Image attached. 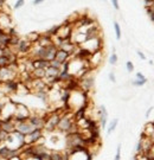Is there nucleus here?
I'll use <instances>...</instances> for the list:
<instances>
[{
  "label": "nucleus",
  "instance_id": "obj_5",
  "mask_svg": "<svg viewBox=\"0 0 154 160\" xmlns=\"http://www.w3.org/2000/svg\"><path fill=\"white\" fill-rule=\"evenodd\" d=\"M94 83H95V77L90 75L89 72H87L84 76H82L78 81V84H80V89L83 90V92H88L89 90H92V87H94Z\"/></svg>",
  "mask_w": 154,
  "mask_h": 160
},
{
  "label": "nucleus",
  "instance_id": "obj_22",
  "mask_svg": "<svg viewBox=\"0 0 154 160\" xmlns=\"http://www.w3.org/2000/svg\"><path fill=\"white\" fill-rule=\"evenodd\" d=\"M39 33H37V32H31V33H29L27 36H26V39L30 40L32 44H36L37 42H38V39H39Z\"/></svg>",
  "mask_w": 154,
  "mask_h": 160
},
{
  "label": "nucleus",
  "instance_id": "obj_13",
  "mask_svg": "<svg viewBox=\"0 0 154 160\" xmlns=\"http://www.w3.org/2000/svg\"><path fill=\"white\" fill-rule=\"evenodd\" d=\"M31 64L33 69H46L50 67V62L46 59H40V58H33L31 59Z\"/></svg>",
  "mask_w": 154,
  "mask_h": 160
},
{
  "label": "nucleus",
  "instance_id": "obj_16",
  "mask_svg": "<svg viewBox=\"0 0 154 160\" xmlns=\"http://www.w3.org/2000/svg\"><path fill=\"white\" fill-rule=\"evenodd\" d=\"M36 44H38V45H40V46L51 45V44H53V43H52V37H50V36H47V34H45V33L40 34L39 39H38V42H37Z\"/></svg>",
  "mask_w": 154,
  "mask_h": 160
},
{
  "label": "nucleus",
  "instance_id": "obj_10",
  "mask_svg": "<svg viewBox=\"0 0 154 160\" xmlns=\"http://www.w3.org/2000/svg\"><path fill=\"white\" fill-rule=\"evenodd\" d=\"M45 119L46 118H43V116H40V115H37V114H31L29 118V121L30 123H32L33 125L34 128H44V123H45Z\"/></svg>",
  "mask_w": 154,
  "mask_h": 160
},
{
  "label": "nucleus",
  "instance_id": "obj_23",
  "mask_svg": "<svg viewBox=\"0 0 154 160\" xmlns=\"http://www.w3.org/2000/svg\"><path fill=\"white\" fill-rule=\"evenodd\" d=\"M12 134L14 135V138L17 139L19 142L22 143V145H24V139H25V135H24L23 133H20L19 131H17V129H14V131L12 132Z\"/></svg>",
  "mask_w": 154,
  "mask_h": 160
},
{
  "label": "nucleus",
  "instance_id": "obj_45",
  "mask_svg": "<svg viewBox=\"0 0 154 160\" xmlns=\"http://www.w3.org/2000/svg\"><path fill=\"white\" fill-rule=\"evenodd\" d=\"M133 160H139V154H137L134 158H133Z\"/></svg>",
  "mask_w": 154,
  "mask_h": 160
},
{
  "label": "nucleus",
  "instance_id": "obj_20",
  "mask_svg": "<svg viewBox=\"0 0 154 160\" xmlns=\"http://www.w3.org/2000/svg\"><path fill=\"white\" fill-rule=\"evenodd\" d=\"M59 69H56L53 68V67H47L45 69V76L47 77H57L58 75H59Z\"/></svg>",
  "mask_w": 154,
  "mask_h": 160
},
{
  "label": "nucleus",
  "instance_id": "obj_26",
  "mask_svg": "<svg viewBox=\"0 0 154 160\" xmlns=\"http://www.w3.org/2000/svg\"><path fill=\"white\" fill-rule=\"evenodd\" d=\"M147 83V80L145 78V80H135V81H133L132 82V84L133 86H135V87H141V86H145Z\"/></svg>",
  "mask_w": 154,
  "mask_h": 160
},
{
  "label": "nucleus",
  "instance_id": "obj_44",
  "mask_svg": "<svg viewBox=\"0 0 154 160\" xmlns=\"http://www.w3.org/2000/svg\"><path fill=\"white\" fill-rule=\"evenodd\" d=\"M1 56H4V50H2V49H0V57H1Z\"/></svg>",
  "mask_w": 154,
  "mask_h": 160
},
{
  "label": "nucleus",
  "instance_id": "obj_9",
  "mask_svg": "<svg viewBox=\"0 0 154 160\" xmlns=\"http://www.w3.org/2000/svg\"><path fill=\"white\" fill-rule=\"evenodd\" d=\"M102 50H98V51L94 52L92 53V56L89 58V61H88V63H89V67H92V68H97L100 64L102 63L103 61V57H102Z\"/></svg>",
  "mask_w": 154,
  "mask_h": 160
},
{
  "label": "nucleus",
  "instance_id": "obj_31",
  "mask_svg": "<svg viewBox=\"0 0 154 160\" xmlns=\"http://www.w3.org/2000/svg\"><path fill=\"white\" fill-rule=\"evenodd\" d=\"M50 67H53V68L59 69V70H61V68H62V64L59 63L58 61H56V59H52L51 62H50Z\"/></svg>",
  "mask_w": 154,
  "mask_h": 160
},
{
  "label": "nucleus",
  "instance_id": "obj_42",
  "mask_svg": "<svg viewBox=\"0 0 154 160\" xmlns=\"http://www.w3.org/2000/svg\"><path fill=\"white\" fill-rule=\"evenodd\" d=\"M43 1H44V0H33L32 4H33V5H39V4H42Z\"/></svg>",
  "mask_w": 154,
  "mask_h": 160
},
{
  "label": "nucleus",
  "instance_id": "obj_3",
  "mask_svg": "<svg viewBox=\"0 0 154 160\" xmlns=\"http://www.w3.org/2000/svg\"><path fill=\"white\" fill-rule=\"evenodd\" d=\"M19 82H17L16 80H10L5 81V82H1L0 84V92L5 95H12V94H16L19 88Z\"/></svg>",
  "mask_w": 154,
  "mask_h": 160
},
{
  "label": "nucleus",
  "instance_id": "obj_39",
  "mask_svg": "<svg viewBox=\"0 0 154 160\" xmlns=\"http://www.w3.org/2000/svg\"><path fill=\"white\" fill-rule=\"evenodd\" d=\"M6 102L4 101V100H0V113L2 112V109H4V107H5Z\"/></svg>",
  "mask_w": 154,
  "mask_h": 160
},
{
  "label": "nucleus",
  "instance_id": "obj_34",
  "mask_svg": "<svg viewBox=\"0 0 154 160\" xmlns=\"http://www.w3.org/2000/svg\"><path fill=\"white\" fill-rule=\"evenodd\" d=\"M143 4H145V7H146V8H148V7H153L154 1L153 0H143Z\"/></svg>",
  "mask_w": 154,
  "mask_h": 160
},
{
  "label": "nucleus",
  "instance_id": "obj_7",
  "mask_svg": "<svg viewBox=\"0 0 154 160\" xmlns=\"http://www.w3.org/2000/svg\"><path fill=\"white\" fill-rule=\"evenodd\" d=\"M32 46H33V44H32L30 40L26 39V38L20 39L17 45L18 55H19V53H22V55H29L30 51H31V49H32Z\"/></svg>",
  "mask_w": 154,
  "mask_h": 160
},
{
  "label": "nucleus",
  "instance_id": "obj_21",
  "mask_svg": "<svg viewBox=\"0 0 154 160\" xmlns=\"http://www.w3.org/2000/svg\"><path fill=\"white\" fill-rule=\"evenodd\" d=\"M146 137H152L154 134V122H148L146 126H145V129L142 132Z\"/></svg>",
  "mask_w": 154,
  "mask_h": 160
},
{
  "label": "nucleus",
  "instance_id": "obj_30",
  "mask_svg": "<svg viewBox=\"0 0 154 160\" xmlns=\"http://www.w3.org/2000/svg\"><path fill=\"white\" fill-rule=\"evenodd\" d=\"M135 151H137V154H142V140H141V139L139 140Z\"/></svg>",
  "mask_w": 154,
  "mask_h": 160
},
{
  "label": "nucleus",
  "instance_id": "obj_15",
  "mask_svg": "<svg viewBox=\"0 0 154 160\" xmlns=\"http://www.w3.org/2000/svg\"><path fill=\"white\" fill-rule=\"evenodd\" d=\"M8 44H10V36L7 34L5 30L0 28V49L4 50L8 46Z\"/></svg>",
  "mask_w": 154,
  "mask_h": 160
},
{
  "label": "nucleus",
  "instance_id": "obj_27",
  "mask_svg": "<svg viewBox=\"0 0 154 160\" xmlns=\"http://www.w3.org/2000/svg\"><path fill=\"white\" fill-rule=\"evenodd\" d=\"M109 63L112 64V65H115V64L117 63V55H116V52H113V53L110 55V57H109Z\"/></svg>",
  "mask_w": 154,
  "mask_h": 160
},
{
  "label": "nucleus",
  "instance_id": "obj_37",
  "mask_svg": "<svg viewBox=\"0 0 154 160\" xmlns=\"http://www.w3.org/2000/svg\"><path fill=\"white\" fill-rule=\"evenodd\" d=\"M109 80L112 81V82H113V83H115V82H116V78H115V75H114V72H110V74H109Z\"/></svg>",
  "mask_w": 154,
  "mask_h": 160
},
{
  "label": "nucleus",
  "instance_id": "obj_11",
  "mask_svg": "<svg viewBox=\"0 0 154 160\" xmlns=\"http://www.w3.org/2000/svg\"><path fill=\"white\" fill-rule=\"evenodd\" d=\"M107 120H108V112H107V108L102 104L98 107V122L102 128L107 126Z\"/></svg>",
  "mask_w": 154,
  "mask_h": 160
},
{
  "label": "nucleus",
  "instance_id": "obj_17",
  "mask_svg": "<svg viewBox=\"0 0 154 160\" xmlns=\"http://www.w3.org/2000/svg\"><path fill=\"white\" fill-rule=\"evenodd\" d=\"M1 128L7 133H12L16 129V123H14V121L1 120Z\"/></svg>",
  "mask_w": 154,
  "mask_h": 160
},
{
  "label": "nucleus",
  "instance_id": "obj_19",
  "mask_svg": "<svg viewBox=\"0 0 154 160\" xmlns=\"http://www.w3.org/2000/svg\"><path fill=\"white\" fill-rule=\"evenodd\" d=\"M34 96L37 98L42 100L44 103L49 102V92L47 90H38V92H34Z\"/></svg>",
  "mask_w": 154,
  "mask_h": 160
},
{
  "label": "nucleus",
  "instance_id": "obj_29",
  "mask_svg": "<svg viewBox=\"0 0 154 160\" xmlns=\"http://www.w3.org/2000/svg\"><path fill=\"white\" fill-rule=\"evenodd\" d=\"M24 5H25V0H17L13 8H14V10H19V8H22Z\"/></svg>",
  "mask_w": 154,
  "mask_h": 160
},
{
  "label": "nucleus",
  "instance_id": "obj_40",
  "mask_svg": "<svg viewBox=\"0 0 154 160\" xmlns=\"http://www.w3.org/2000/svg\"><path fill=\"white\" fill-rule=\"evenodd\" d=\"M137 55H139V57L141 58V59H146V57H145V55H143V52H141L140 50H137Z\"/></svg>",
  "mask_w": 154,
  "mask_h": 160
},
{
  "label": "nucleus",
  "instance_id": "obj_24",
  "mask_svg": "<svg viewBox=\"0 0 154 160\" xmlns=\"http://www.w3.org/2000/svg\"><path fill=\"white\" fill-rule=\"evenodd\" d=\"M117 123H119V120H117V119H114V120L109 123V127H108V129H107V134H108V135L110 134V133H113V132L115 131V128H116V126H117Z\"/></svg>",
  "mask_w": 154,
  "mask_h": 160
},
{
  "label": "nucleus",
  "instance_id": "obj_6",
  "mask_svg": "<svg viewBox=\"0 0 154 160\" xmlns=\"http://www.w3.org/2000/svg\"><path fill=\"white\" fill-rule=\"evenodd\" d=\"M82 48H84L87 50L94 53V52L98 51V50H102V38L98 37V38H92V39H87L82 45Z\"/></svg>",
  "mask_w": 154,
  "mask_h": 160
},
{
  "label": "nucleus",
  "instance_id": "obj_36",
  "mask_svg": "<svg viewBox=\"0 0 154 160\" xmlns=\"http://www.w3.org/2000/svg\"><path fill=\"white\" fill-rule=\"evenodd\" d=\"M112 1V4H113V6H114L115 10H119L120 8V5H119V0H110Z\"/></svg>",
  "mask_w": 154,
  "mask_h": 160
},
{
  "label": "nucleus",
  "instance_id": "obj_33",
  "mask_svg": "<svg viewBox=\"0 0 154 160\" xmlns=\"http://www.w3.org/2000/svg\"><path fill=\"white\" fill-rule=\"evenodd\" d=\"M126 68H127V71H128V72H132V71L134 70V64L132 63L131 61H128V62L126 63Z\"/></svg>",
  "mask_w": 154,
  "mask_h": 160
},
{
  "label": "nucleus",
  "instance_id": "obj_8",
  "mask_svg": "<svg viewBox=\"0 0 154 160\" xmlns=\"http://www.w3.org/2000/svg\"><path fill=\"white\" fill-rule=\"evenodd\" d=\"M16 129L19 131L20 133H23L24 135L29 134L34 129V127L32 123H30L29 120L23 121V122H16Z\"/></svg>",
  "mask_w": 154,
  "mask_h": 160
},
{
  "label": "nucleus",
  "instance_id": "obj_38",
  "mask_svg": "<svg viewBox=\"0 0 154 160\" xmlns=\"http://www.w3.org/2000/svg\"><path fill=\"white\" fill-rule=\"evenodd\" d=\"M135 76H137V80H145V78H146V77L143 76V74H141V72H137Z\"/></svg>",
  "mask_w": 154,
  "mask_h": 160
},
{
  "label": "nucleus",
  "instance_id": "obj_28",
  "mask_svg": "<svg viewBox=\"0 0 154 160\" xmlns=\"http://www.w3.org/2000/svg\"><path fill=\"white\" fill-rule=\"evenodd\" d=\"M8 59H7V57L6 56H1L0 57V68H4V67H7L8 65Z\"/></svg>",
  "mask_w": 154,
  "mask_h": 160
},
{
  "label": "nucleus",
  "instance_id": "obj_4",
  "mask_svg": "<svg viewBox=\"0 0 154 160\" xmlns=\"http://www.w3.org/2000/svg\"><path fill=\"white\" fill-rule=\"evenodd\" d=\"M43 128H34L33 131L26 134L24 139V145H34L43 139Z\"/></svg>",
  "mask_w": 154,
  "mask_h": 160
},
{
  "label": "nucleus",
  "instance_id": "obj_35",
  "mask_svg": "<svg viewBox=\"0 0 154 160\" xmlns=\"http://www.w3.org/2000/svg\"><path fill=\"white\" fill-rule=\"evenodd\" d=\"M115 160H120L121 159V145L117 146V149H116V154H115Z\"/></svg>",
  "mask_w": 154,
  "mask_h": 160
},
{
  "label": "nucleus",
  "instance_id": "obj_41",
  "mask_svg": "<svg viewBox=\"0 0 154 160\" xmlns=\"http://www.w3.org/2000/svg\"><path fill=\"white\" fill-rule=\"evenodd\" d=\"M7 160H23V159H22L20 155H16V157H12V158H10V159H7Z\"/></svg>",
  "mask_w": 154,
  "mask_h": 160
},
{
  "label": "nucleus",
  "instance_id": "obj_47",
  "mask_svg": "<svg viewBox=\"0 0 154 160\" xmlns=\"http://www.w3.org/2000/svg\"><path fill=\"white\" fill-rule=\"evenodd\" d=\"M153 1H154V0H153Z\"/></svg>",
  "mask_w": 154,
  "mask_h": 160
},
{
  "label": "nucleus",
  "instance_id": "obj_1",
  "mask_svg": "<svg viewBox=\"0 0 154 160\" xmlns=\"http://www.w3.org/2000/svg\"><path fill=\"white\" fill-rule=\"evenodd\" d=\"M57 129L62 133H72V132L78 131V128L76 126V121H75L72 114L70 113H64L61 115V119L58 121Z\"/></svg>",
  "mask_w": 154,
  "mask_h": 160
},
{
  "label": "nucleus",
  "instance_id": "obj_12",
  "mask_svg": "<svg viewBox=\"0 0 154 160\" xmlns=\"http://www.w3.org/2000/svg\"><path fill=\"white\" fill-rule=\"evenodd\" d=\"M11 26H12V20L10 14L7 12L1 11L0 12V28L6 30L8 29V28H11Z\"/></svg>",
  "mask_w": 154,
  "mask_h": 160
},
{
  "label": "nucleus",
  "instance_id": "obj_18",
  "mask_svg": "<svg viewBox=\"0 0 154 160\" xmlns=\"http://www.w3.org/2000/svg\"><path fill=\"white\" fill-rule=\"evenodd\" d=\"M31 76H32V78L44 80V77H45V69H33L31 71Z\"/></svg>",
  "mask_w": 154,
  "mask_h": 160
},
{
  "label": "nucleus",
  "instance_id": "obj_46",
  "mask_svg": "<svg viewBox=\"0 0 154 160\" xmlns=\"http://www.w3.org/2000/svg\"><path fill=\"white\" fill-rule=\"evenodd\" d=\"M0 84H1V81H0Z\"/></svg>",
  "mask_w": 154,
  "mask_h": 160
},
{
  "label": "nucleus",
  "instance_id": "obj_32",
  "mask_svg": "<svg viewBox=\"0 0 154 160\" xmlns=\"http://www.w3.org/2000/svg\"><path fill=\"white\" fill-rule=\"evenodd\" d=\"M146 11H147V14L149 16L151 20L154 23V8L153 7H148V8H146Z\"/></svg>",
  "mask_w": 154,
  "mask_h": 160
},
{
  "label": "nucleus",
  "instance_id": "obj_2",
  "mask_svg": "<svg viewBox=\"0 0 154 160\" xmlns=\"http://www.w3.org/2000/svg\"><path fill=\"white\" fill-rule=\"evenodd\" d=\"M61 119V114L59 112L56 110L53 112L52 114H50L49 116H46L45 119V123H44V128L47 132H53L55 129H57V125H58V121Z\"/></svg>",
  "mask_w": 154,
  "mask_h": 160
},
{
  "label": "nucleus",
  "instance_id": "obj_25",
  "mask_svg": "<svg viewBox=\"0 0 154 160\" xmlns=\"http://www.w3.org/2000/svg\"><path fill=\"white\" fill-rule=\"evenodd\" d=\"M114 30H115V34H116V39H121V28L120 24L117 22H114Z\"/></svg>",
  "mask_w": 154,
  "mask_h": 160
},
{
  "label": "nucleus",
  "instance_id": "obj_14",
  "mask_svg": "<svg viewBox=\"0 0 154 160\" xmlns=\"http://www.w3.org/2000/svg\"><path fill=\"white\" fill-rule=\"evenodd\" d=\"M70 55H69L68 52H65L64 50L62 49H57V51H56V56H55V59L58 61L61 64L65 63V62H68L69 59H70Z\"/></svg>",
  "mask_w": 154,
  "mask_h": 160
},
{
  "label": "nucleus",
  "instance_id": "obj_43",
  "mask_svg": "<svg viewBox=\"0 0 154 160\" xmlns=\"http://www.w3.org/2000/svg\"><path fill=\"white\" fill-rule=\"evenodd\" d=\"M152 109H153V108H152V107H151V108H149L148 110H147V114H146V116H147V118H148V116H149V114H151V112H152Z\"/></svg>",
  "mask_w": 154,
  "mask_h": 160
}]
</instances>
